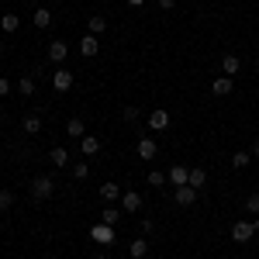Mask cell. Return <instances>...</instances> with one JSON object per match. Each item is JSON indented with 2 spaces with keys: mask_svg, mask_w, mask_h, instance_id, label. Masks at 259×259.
<instances>
[{
  "mask_svg": "<svg viewBox=\"0 0 259 259\" xmlns=\"http://www.w3.org/2000/svg\"><path fill=\"white\" fill-rule=\"evenodd\" d=\"M90 177V166L87 162H73V180H87Z\"/></svg>",
  "mask_w": 259,
  "mask_h": 259,
  "instance_id": "cell-28",
  "label": "cell"
},
{
  "mask_svg": "<svg viewBox=\"0 0 259 259\" xmlns=\"http://www.w3.org/2000/svg\"><path fill=\"white\" fill-rule=\"evenodd\" d=\"M52 87H56L59 94H66V90L73 87V73H69V69H56V73H52Z\"/></svg>",
  "mask_w": 259,
  "mask_h": 259,
  "instance_id": "cell-8",
  "label": "cell"
},
{
  "mask_svg": "<svg viewBox=\"0 0 259 259\" xmlns=\"http://www.w3.org/2000/svg\"><path fill=\"white\" fill-rule=\"evenodd\" d=\"M159 7H162V11H173V7H177V0H159Z\"/></svg>",
  "mask_w": 259,
  "mask_h": 259,
  "instance_id": "cell-33",
  "label": "cell"
},
{
  "mask_svg": "<svg viewBox=\"0 0 259 259\" xmlns=\"http://www.w3.org/2000/svg\"><path fill=\"white\" fill-rule=\"evenodd\" d=\"M249 162H252V152H235V156H232V166H235V169H245Z\"/></svg>",
  "mask_w": 259,
  "mask_h": 259,
  "instance_id": "cell-26",
  "label": "cell"
},
{
  "mask_svg": "<svg viewBox=\"0 0 259 259\" xmlns=\"http://www.w3.org/2000/svg\"><path fill=\"white\" fill-rule=\"evenodd\" d=\"M18 94L21 97H31V94H35V76H21L18 80Z\"/></svg>",
  "mask_w": 259,
  "mask_h": 259,
  "instance_id": "cell-24",
  "label": "cell"
},
{
  "mask_svg": "<svg viewBox=\"0 0 259 259\" xmlns=\"http://www.w3.org/2000/svg\"><path fill=\"white\" fill-rule=\"evenodd\" d=\"M66 52H69V49H66V41H52V45H49V59L52 62H66Z\"/></svg>",
  "mask_w": 259,
  "mask_h": 259,
  "instance_id": "cell-20",
  "label": "cell"
},
{
  "mask_svg": "<svg viewBox=\"0 0 259 259\" xmlns=\"http://www.w3.org/2000/svg\"><path fill=\"white\" fill-rule=\"evenodd\" d=\"M21 128H24L28 135H38V132H41V118H38V114H28V118L21 121Z\"/></svg>",
  "mask_w": 259,
  "mask_h": 259,
  "instance_id": "cell-23",
  "label": "cell"
},
{
  "mask_svg": "<svg viewBox=\"0 0 259 259\" xmlns=\"http://www.w3.org/2000/svg\"><path fill=\"white\" fill-rule=\"evenodd\" d=\"M149 128H152V132H162V128H169V111H162V107L149 111Z\"/></svg>",
  "mask_w": 259,
  "mask_h": 259,
  "instance_id": "cell-5",
  "label": "cell"
},
{
  "mask_svg": "<svg viewBox=\"0 0 259 259\" xmlns=\"http://www.w3.org/2000/svg\"><path fill=\"white\" fill-rule=\"evenodd\" d=\"M232 87H235V76H218V80L211 83V94H214V97H228Z\"/></svg>",
  "mask_w": 259,
  "mask_h": 259,
  "instance_id": "cell-7",
  "label": "cell"
},
{
  "mask_svg": "<svg viewBox=\"0 0 259 259\" xmlns=\"http://www.w3.org/2000/svg\"><path fill=\"white\" fill-rule=\"evenodd\" d=\"M128 4H132V7H142V4H145V0H128Z\"/></svg>",
  "mask_w": 259,
  "mask_h": 259,
  "instance_id": "cell-35",
  "label": "cell"
},
{
  "mask_svg": "<svg viewBox=\"0 0 259 259\" xmlns=\"http://www.w3.org/2000/svg\"><path fill=\"white\" fill-rule=\"evenodd\" d=\"M31 21H35V28H38V31H45V28L52 24V11H49V7H35Z\"/></svg>",
  "mask_w": 259,
  "mask_h": 259,
  "instance_id": "cell-12",
  "label": "cell"
},
{
  "mask_svg": "<svg viewBox=\"0 0 259 259\" xmlns=\"http://www.w3.org/2000/svg\"><path fill=\"white\" fill-rule=\"evenodd\" d=\"M7 94H11V80H7V76H0V97H7Z\"/></svg>",
  "mask_w": 259,
  "mask_h": 259,
  "instance_id": "cell-32",
  "label": "cell"
},
{
  "mask_svg": "<svg viewBox=\"0 0 259 259\" xmlns=\"http://www.w3.org/2000/svg\"><path fill=\"white\" fill-rule=\"evenodd\" d=\"M252 235H256L252 221H235V225H232V239H235V242H249Z\"/></svg>",
  "mask_w": 259,
  "mask_h": 259,
  "instance_id": "cell-4",
  "label": "cell"
},
{
  "mask_svg": "<svg viewBox=\"0 0 259 259\" xmlns=\"http://www.w3.org/2000/svg\"><path fill=\"white\" fill-rule=\"evenodd\" d=\"M166 180H169L173 187H187V180H190V166H180V162H177V166L166 173Z\"/></svg>",
  "mask_w": 259,
  "mask_h": 259,
  "instance_id": "cell-6",
  "label": "cell"
},
{
  "mask_svg": "<svg viewBox=\"0 0 259 259\" xmlns=\"http://www.w3.org/2000/svg\"><path fill=\"white\" fill-rule=\"evenodd\" d=\"M97 52H100V41H97V35H83V41H80V56L94 59Z\"/></svg>",
  "mask_w": 259,
  "mask_h": 259,
  "instance_id": "cell-9",
  "label": "cell"
},
{
  "mask_svg": "<svg viewBox=\"0 0 259 259\" xmlns=\"http://www.w3.org/2000/svg\"><path fill=\"white\" fill-rule=\"evenodd\" d=\"M252 159H259V139L252 142Z\"/></svg>",
  "mask_w": 259,
  "mask_h": 259,
  "instance_id": "cell-34",
  "label": "cell"
},
{
  "mask_svg": "<svg viewBox=\"0 0 259 259\" xmlns=\"http://www.w3.org/2000/svg\"><path fill=\"white\" fill-rule=\"evenodd\" d=\"M18 24H21V18L11 11V14H4V18H0V31H4V35H14V31H18Z\"/></svg>",
  "mask_w": 259,
  "mask_h": 259,
  "instance_id": "cell-17",
  "label": "cell"
},
{
  "mask_svg": "<svg viewBox=\"0 0 259 259\" xmlns=\"http://www.w3.org/2000/svg\"><path fill=\"white\" fill-rule=\"evenodd\" d=\"M56 194V180L52 177H35L31 180V197L35 200H49Z\"/></svg>",
  "mask_w": 259,
  "mask_h": 259,
  "instance_id": "cell-1",
  "label": "cell"
},
{
  "mask_svg": "<svg viewBox=\"0 0 259 259\" xmlns=\"http://www.w3.org/2000/svg\"><path fill=\"white\" fill-rule=\"evenodd\" d=\"M121 118L128 121V124H132V121H139V107H135V104H128V107L121 111Z\"/></svg>",
  "mask_w": 259,
  "mask_h": 259,
  "instance_id": "cell-30",
  "label": "cell"
},
{
  "mask_svg": "<svg viewBox=\"0 0 259 259\" xmlns=\"http://www.w3.org/2000/svg\"><path fill=\"white\" fill-rule=\"evenodd\" d=\"M121 211H124V214L142 211V194L139 190H124V194H121Z\"/></svg>",
  "mask_w": 259,
  "mask_h": 259,
  "instance_id": "cell-3",
  "label": "cell"
},
{
  "mask_svg": "<svg viewBox=\"0 0 259 259\" xmlns=\"http://www.w3.org/2000/svg\"><path fill=\"white\" fill-rule=\"evenodd\" d=\"M221 69H225V76H239V69H242V59H239V56H232V52H228V56L221 59Z\"/></svg>",
  "mask_w": 259,
  "mask_h": 259,
  "instance_id": "cell-14",
  "label": "cell"
},
{
  "mask_svg": "<svg viewBox=\"0 0 259 259\" xmlns=\"http://www.w3.org/2000/svg\"><path fill=\"white\" fill-rule=\"evenodd\" d=\"M0 52H4V38H0Z\"/></svg>",
  "mask_w": 259,
  "mask_h": 259,
  "instance_id": "cell-37",
  "label": "cell"
},
{
  "mask_svg": "<svg viewBox=\"0 0 259 259\" xmlns=\"http://www.w3.org/2000/svg\"><path fill=\"white\" fill-rule=\"evenodd\" d=\"M90 239L97 242V245H114V228L104 225V221H97V225L90 228Z\"/></svg>",
  "mask_w": 259,
  "mask_h": 259,
  "instance_id": "cell-2",
  "label": "cell"
},
{
  "mask_svg": "<svg viewBox=\"0 0 259 259\" xmlns=\"http://www.w3.org/2000/svg\"><path fill=\"white\" fill-rule=\"evenodd\" d=\"M135 152H139L142 159H156V152H159V149H156V142H152V139H139Z\"/></svg>",
  "mask_w": 259,
  "mask_h": 259,
  "instance_id": "cell-15",
  "label": "cell"
},
{
  "mask_svg": "<svg viewBox=\"0 0 259 259\" xmlns=\"http://www.w3.org/2000/svg\"><path fill=\"white\" fill-rule=\"evenodd\" d=\"M11 207H14V190L4 187V190H0V211H11Z\"/></svg>",
  "mask_w": 259,
  "mask_h": 259,
  "instance_id": "cell-27",
  "label": "cell"
},
{
  "mask_svg": "<svg viewBox=\"0 0 259 259\" xmlns=\"http://www.w3.org/2000/svg\"><path fill=\"white\" fill-rule=\"evenodd\" d=\"M162 183H166V173L152 169V173H149V187H162Z\"/></svg>",
  "mask_w": 259,
  "mask_h": 259,
  "instance_id": "cell-31",
  "label": "cell"
},
{
  "mask_svg": "<svg viewBox=\"0 0 259 259\" xmlns=\"http://www.w3.org/2000/svg\"><path fill=\"white\" fill-rule=\"evenodd\" d=\"M38 259H49V256H38Z\"/></svg>",
  "mask_w": 259,
  "mask_h": 259,
  "instance_id": "cell-39",
  "label": "cell"
},
{
  "mask_svg": "<svg viewBox=\"0 0 259 259\" xmlns=\"http://www.w3.org/2000/svg\"><path fill=\"white\" fill-rule=\"evenodd\" d=\"M204 180H207V173H204V166H190V180H187V187H194V190H200V187H204Z\"/></svg>",
  "mask_w": 259,
  "mask_h": 259,
  "instance_id": "cell-21",
  "label": "cell"
},
{
  "mask_svg": "<svg viewBox=\"0 0 259 259\" xmlns=\"http://www.w3.org/2000/svg\"><path fill=\"white\" fill-rule=\"evenodd\" d=\"M66 135H69V139H83V135H87V124H83L80 118H69L66 121Z\"/></svg>",
  "mask_w": 259,
  "mask_h": 259,
  "instance_id": "cell-18",
  "label": "cell"
},
{
  "mask_svg": "<svg viewBox=\"0 0 259 259\" xmlns=\"http://www.w3.org/2000/svg\"><path fill=\"white\" fill-rule=\"evenodd\" d=\"M252 228H256V235H259V218H252Z\"/></svg>",
  "mask_w": 259,
  "mask_h": 259,
  "instance_id": "cell-36",
  "label": "cell"
},
{
  "mask_svg": "<svg viewBox=\"0 0 259 259\" xmlns=\"http://www.w3.org/2000/svg\"><path fill=\"white\" fill-rule=\"evenodd\" d=\"M94 259H107V256H94Z\"/></svg>",
  "mask_w": 259,
  "mask_h": 259,
  "instance_id": "cell-38",
  "label": "cell"
},
{
  "mask_svg": "<svg viewBox=\"0 0 259 259\" xmlns=\"http://www.w3.org/2000/svg\"><path fill=\"white\" fill-rule=\"evenodd\" d=\"M128 256H132V259H145V256H149V242H145V239H135L132 245H128Z\"/></svg>",
  "mask_w": 259,
  "mask_h": 259,
  "instance_id": "cell-22",
  "label": "cell"
},
{
  "mask_svg": "<svg viewBox=\"0 0 259 259\" xmlns=\"http://www.w3.org/2000/svg\"><path fill=\"white\" fill-rule=\"evenodd\" d=\"M100 197L107 200V204H114V200H121V187L114 183V180H107V183L100 187Z\"/></svg>",
  "mask_w": 259,
  "mask_h": 259,
  "instance_id": "cell-16",
  "label": "cell"
},
{
  "mask_svg": "<svg viewBox=\"0 0 259 259\" xmlns=\"http://www.w3.org/2000/svg\"><path fill=\"white\" fill-rule=\"evenodd\" d=\"M245 211H249V214H259V190L245 197Z\"/></svg>",
  "mask_w": 259,
  "mask_h": 259,
  "instance_id": "cell-29",
  "label": "cell"
},
{
  "mask_svg": "<svg viewBox=\"0 0 259 259\" xmlns=\"http://www.w3.org/2000/svg\"><path fill=\"white\" fill-rule=\"evenodd\" d=\"M118 218H121L118 207H104V211H100V221H104V225H111V228L118 225Z\"/></svg>",
  "mask_w": 259,
  "mask_h": 259,
  "instance_id": "cell-25",
  "label": "cell"
},
{
  "mask_svg": "<svg viewBox=\"0 0 259 259\" xmlns=\"http://www.w3.org/2000/svg\"><path fill=\"white\" fill-rule=\"evenodd\" d=\"M49 162H52L56 169H66V166H69V152H66L62 145H56V149H49Z\"/></svg>",
  "mask_w": 259,
  "mask_h": 259,
  "instance_id": "cell-10",
  "label": "cell"
},
{
  "mask_svg": "<svg viewBox=\"0 0 259 259\" xmlns=\"http://www.w3.org/2000/svg\"><path fill=\"white\" fill-rule=\"evenodd\" d=\"M200 190H194V187H177V204L180 207H190L194 200H197Z\"/></svg>",
  "mask_w": 259,
  "mask_h": 259,
  "instance_id": "cell-11",
  "label": "cell"
},
{
  "mask_svg": "<svg viewBox=\"0 0 259 259\" xmlns=\"http://www.w3.org/2000/svg\"><path fill=\"white\" fill-rule=\"evenodd\" d=\"M80 152H83V156H97V152H100V139H97V135H83V139H80Z\"/></svg>",
  "mask_w": 259,
  "mask_h": 259,
  "instance_id": "cell-13",
  "label": "cell"
},
{
  "mask_svg": "<svg viewBox=\"0 0 259 259\" xmlns=\"http://www.w3.org/2000/svg\"><path fill=\"white\" fill-rule=\"evenodd\" d=\"M104 31H107V18L94 14V18L87 21V35H104Z\"/></svg>",
  "mask_w": 259,
  "mask_h": 259,
  "instance_id": "cell-19",
  "label": "cell"
}]
</instances>
